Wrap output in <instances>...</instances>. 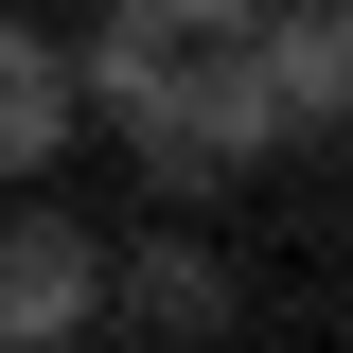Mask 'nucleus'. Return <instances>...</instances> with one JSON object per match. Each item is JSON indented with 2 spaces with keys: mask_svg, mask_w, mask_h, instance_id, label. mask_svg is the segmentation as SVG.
<instances>
[{
  "mask_svg": "<svg viewBox=\"0 0 353 353\" xmlns=\"http://www.w3.org/2000/svg\"><path fill=\"white\" fill-rule=\"evenodd\" d=\"M106 301H124L141 336H230V265H212V248H176V230H159V248H141L124 283H106Z\"/></svg>",
  "mask_w": 353,
  "mask_h": 353,
  "instance_id": "obj_6",
  "label": "nucleus"
},
{
  "mask_svg": "<svg viewBox=\"0 0 353 353\" xmlns=\"http://www.w3.org/2000/svg\"><path fill=\"white\" fill-rule=\"evenodd\" d=\"M71 124H88V106H71V53L0 0V194H18V176H53V141H71Z\"/></svg>",
  "mask_w": 353,
  "mask_h": 353,
  "instance_id": "obj_5",
  "label": "nucleus"
},
{
  "mask_svg": "<svg viewBox=\"0 0 353 353\" xmlns=\"http://www.w3.org/2000/svg\"><path fill=\"white\" fill-rule=\"evenodd\" d=\"M176 141H194V176H248L283 141V88H265L248 36H176Z\"/></svg>",
  "mask_w": 353,
  "mask_h": 353,
  "instance_id": "obj_2",
  "label": "nucleus"
},
{
  "mask_svg": "<svg viewBox=\"0 0 353 353\" xmlns=\"http://www.w3.org/2000/svg\"><path fill=\"white\" fill-rule=\"evenodd\" d=\"M106 318V248L71 212H0V353H53Z\"/></svg>",
  "mask_w": 353,
  "mask_h": 353,
  "instance_id": "obj_1",
  "label": "nucleus"
},
{
  "mask_svg": "<svg viewBox=\"0 0 353 353\" xmlns=\"http://www.w3.org/2000/svg\"><path fill=\"white\" fill-rule=\"evenodd\" d=\"M71 106H88V124H124L141 176H194V141H176V36H124V18H106V36L71 53Z\"/></svg>",
  "mask_w": 353,
  "mask_h": 353,
  "instance_id": "obj_3",
  "label": "nucleus"
},
{
  "mask_svg": "<svg viewBox=\"0 0 353 353\" xmlns=\"http://www.w3.org/2000/svg\"><path fill=\"white\" fill-rule=\"evenodd\" d=\"M248 53H265V88H283V141H301V124H353V0H265Z\"/></svg>",
  "mask_w": 353,
  "mask_h": 353,
  "instance_id": "obj_4",
  "label": "nucleus"
},
{
  "mask_svg": "<svg viewBox=\"0 0 353 353\" xmlns=\"http://www.w3.org/2000/svg\"><path fill=\"white\" fill-rule=\"evenodd\" d=\"M106 18H124V36H194L212 0H106Z\"/></svg>",
  "mask_w": 353,
  "mask_h": 353,
  "instance_id": "obj_7",
  "label": "nucleus"
}]
</instances>
